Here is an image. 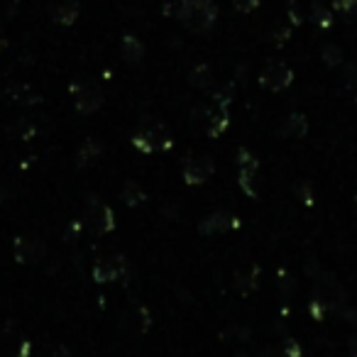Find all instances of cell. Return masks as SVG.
Here are the masks:
<instances>
[{"label":"cell","mask_w":357,"mask_h":357,"mask_svg":"<svg viewBox=\"0 0 357 357\" xmlns=\"http://www.w3.org/2000/svg\"><path fill=\"white\" fill-rule=\"evenodd\" d=\"M311 20L316 22V25H321V27H328L333 22V17H331V13L326 10L323 6H318V0H313V8H311Z\"/></svg>","instance_id":"obj_22"},{"label":"cell","mask_w":357,"mask_h":357,"mask_svg":"<svg viewBox=\"0 0 357 357\" xmlns=\"http://www.w3.org/2000/svg\"><path fill=\"white\" fill-rule=\"evenodd\" d=\"M125 331L130 335H142L149 331V311L144 306H135L132 311L125 316Z\"/></svg>","instance_id":"obj_10"},{"label":"cell","mask_w":357,"mask_h":357,"mask_svg":"<svg viewBox=\"0 0 357 357\" xmlns=\"http://www.w3.org/2000/svg\"><path fill=\"white\" fill-rule=\"evenodd\" d=\"M233 6H235V10H240V13H252L255 8L259 6V0H233Z\"/></svg>","instance_id":"obj_25"},{"label":"cell","mask_w":357,"mask_h":357,"mask_svg":"<svg viewBox=\"0 0 357 357\" xmlns=\"http://www.w3.org/2000/svg\"><path fill=\"white\" fill-rule=\"evenodd\" d=\"M218 8L213 0H186L178 10V20L184 22L191 32H208L215 25Z\"/></svg>","instance_id":"obj_1"},{"label":"cell","mask_w":357,"mask_h":357,"mask_svg":"<svg viewBox=\"0 0 357 357\" xmlns=\"http://www.w3.org/2000/svg\"><path fill=\"white\" fill-rule=\"evenodd\" d=\"M132 144L139 149V152H144V154H152V144H149V139H147V135H137V137L132 139Z\"/></svg>","instance_id":"obj_27"},{"label":"cell","mask_w":357,"mask_h":357,"mask_svg":"<svg viewBox=\"0 0 357 357\" xmlns=\"http://www.w3.org/2000/svg\"><path fill=\"white\" fill-rule=\"evenodd\" d=\"M100 154H103V144H100L98 139H86L84 147L79 149V157H76V162H79V167H86V164L96 162Z\"/></svg>","instance_id":"obj_18"},{"label":"cell","mask_w":357,"mask_h":357,"mask_svg":"<svg viewBox=\"0 0 357 357\" xmlns=\"http://www.w3.org/2000/svg\"><path fill=\"white\" fill-rule=\"evenodd\" d=\"M238 162H240V186H243L245 194L252 199L255 196V178H257V159H255L252 152H248V149H240Z\"/></svg>","instance_id":"obj_7"},{"label":"cell","mask_w":357,"mask_h":357,"mask_svg":"<svg viewBox=\"0 0 357 357\" xmlns=\"http://www.w3.org/2000/svg\"><path fill=\"white\" fill-rule=\"evenodd\" d=\"M335 8L345 15H352L357 10V0H335Z\"/></svg>","instance_id":"obj_26"},{"label":"cell","mask_w":357,"mask_h":357,"mask_svg":"<svg viewBox=\"0 0 357 357\" xmlns=\"http://www.w3.org/2000/svg\"><path fill=\"white\" fill-rule=\"evenodd\" d=\"M74 105L79 113L84 115H91L103 105V93H100L96 86L91 84H81V86H74Z\"/></svg>","instance_id":"obj_5"},{"label":"cell","mask_w":357,"mask_h":357,"mask_svg":"<svg viewBox=\"0 0 357 357\" xmlns=\"http://www.w3.org/2000/svg\"><path fill=\"white\" fill-rule=\"evenodd\" d=\"M125 274V259L123 257H105L100 262H96L93 267V279L98 284H108V282H115Z\"/></svg>","instance_id":"obj_6"},{"label":"cell","mask_w":357,"mask_h":357,"mask_svg":"<svg viewBox=\"0 0 357 357\" xmlns=\"http://www.w3.org/2000/svg\"><path fill=\"white\" fill-rule=\"evenodd\" d=\"M230 225H238L235 220H230V213H225V211H215V213H211L208 218L201 220L199 228H201V233H206V235H215V233H225Z\"/></svg>","instance_id":"obj_11"},{"label":"cell","mask_w":357,"mask_h":357,"mask_svg":"<svg viewBox=\"0 0 357 357\" xmlns=\"http://www.w3.org/2000/svg\"><path fill=\"white\" fill-rule=\"evenodd\" d=\"M225 128H228V108L225 105H215L213 110H208V135L211 137H218Z\"/></svg>","instance_id":"obj_14"},{"label":"cell","mask_w":357,"mask_h":357,"mask_svg":"<svg viewBox=\"0 0 357 357\" xmlns=\"http://www.w3.org/2000/svg\"><path fill=\"white\" fill-rule=\"evenodd\" d=\"M189 84H191V86H196V89H208V86L213 84V74H211V66L199 64L196 69H191Z\"/></svg>","instance_id":"obj_20"},{"label":"cell","mask_w":357,"mask_h":357,"mask_svg":"<svg viewBox=\"0 0 357 357\" xmlns=\"http://www.w3.org/2000/svg\"><path fill=\"white\" fill-rule=\"evenodd\" d=\"M316 294L318 303H323V308H340L345 301V291L342 287L331 277V274H316Z\"/></svg>","instance_id":"obj_3"},{"label":"cell","mask_w":357,"mask_h":357,"mask_svg":"<svg viewBox=\"0 0 357 357\" xmlns=\"http://www.w3.org/2000/svg\"><path fill=\"white\" fill-rule=\"evenodd\" d=\"M123 201H125V206H139L144 201V189L139 184H135V181H130V184H125V189H123Z\"/></svg>","instance_id":"obj_21"},{"label":"cell","mask_w":357,"mask_h":357,"mask_svg":"<svg viewBox=\"0 0 357 357\" xmlns=\"http://www.w3.org/2000/svg\"><path fill=\"white\" fill-rule=\"evenodd\" d=\"M123 54H125V61H130V64H139L142 56H144L142 42L132 35H125L123 37Z\"/></svg>","instance_id":"obj_17"},{"label":"cell","mask_w":357,"mask_h":357,"mask_svg":"<svg viewBox=\"0 0 357 357\" xmlns=\"http://www.w3.org/2000/svg\"><path fill=\"white\" fill-rule=\"evenodd\" d=\"M323 61H326L328 66H337L342 61V50L335 45H326L323 47Z\"/></svg>","instance_id":"obj_23"},{"label":"cell","mask_w":357,"mask_h":357,"mask_svg":"<svg viewBox=\"0 0 357 357\" xmlns=\"http://www.w3.org/2000/svg\"><path fill=\"white\" fill-rule=\"evenodd\" d=\"M296 196L303 201V204L311 206V204H313V189H311V184H308V181H303V184H298V186H296Z\"/></svg>","instance_id":"obj_24"},{"label":"cell","mask_w":357,"mask_h":357,"mask_svg":"<svg viewBox=\"0 0 357 357\" xmlns=\"http://www.w3.org/2000/svg\"><path fill=\"white\" fill-rule=\"evenodd\" d=\"M294 81V71L289 69L287 64H269L267 69L259 74V86L272 93H279V91L289 89Z\"/></svg>","instance_id":"obj_4"},{"label":"cell","mask_w":357,"mask_h":357,"mask_svg":"<svg viewBox=\"0 0 357 357\" xmlns=\"http://www.w3.org/2000/svg\"><path fill=\"white\" fill-rule=\"evenodd\" d=\"M45 255V245L32 235H22L15 240V259L22 264H32Z\"/></svg>","instance_id":"obj_9"},{"label":"cell","mask_w":357,"mask_h":357,"mask_svg":"<svg viewBox=\"0 0 357 357\" xmlns=\"http://www.w3.org/2000/svg\"><path fill=\"white\" fill-rule=\"evenodd\" d=\"M211 174H213V162H211V157H194V159H189V164L184 167V181L191 186L204 184V181L211 178Z\"/></svg>","instance_id":"obj_8"},{"label":"cell","mask_w":357,"mask_h":357,"mask_svg":"<svg viewBox=\"0 0 357 357\" xmlns=\"http://www.w3.org/2000/svg\"><path fill=\"white\" fill-rule=\"evenodd\" d=\"M284 137H306L308 132V120L303 113H291L282 125Z\"/></svg>","instance_id":"obj_13"},{"label":"cell","mask_w":357,"mask_h":357,"mask_svg":"<svg viewBox=\"0 0 357 357\" xmlns=\"http://www.w3.org/2000/svg\"><path fill=\"white\" fill-rule=\"evenodd\" d=\"M262 357H301V345L296 340H284L277 345H269Z\"/></svg>","instance_id":"obj_16"},{"label":"cell","mask_w":357,"mask_h":357,"mask_svg":"<svg viewBox=\"0 0 357 357\" xmlns=\"http://www.w3.org/2000/svg\"><path fill=\"white\" fill-rule=\"evenodd\" d=\"M52 17L59 25H71L79 17V3L76 0H59L54 6V10H52Z\"/></svg>","instance_id":"obj_12"},{"label":"cell","mask_w":357,"mask_h":357,"mask_svg":"<svg viewBox=\"0 0 357 357\" xmlns=\"http://www.w3.org/2000/svg\"><path fill=\"white\" fill-rule=\"evenodd\" d=\"M257 279H259V269L257 267H250V269H240L238 274H235V289L243 294H252L255 289H257Z\"/></svg>","instance_id":"obj_15"},{"label":"cell","mask_w":357,"mask_h":357,"mask_svg":"<svg viewBox=\"0 0 357 357\" xmlns=\"http://www.w3.org/2000/svg\"><path fill=\"white\" fill-rule=\"evenodd\" d=\"M144 135H147L149 144H152V152H159V149H169V147H172V135H169V130L162 128V125L147 130Z\"/></svg>","instance_id":"obj_19"},{"label":"cell","mask_w":357,"mask_h":357,"mask_svg":"<svg viewBox=\"0 0 357 357\" xmlns=\"http://www.w3.org/2000/svg\"><path fill=\"white\" fill-rule=\"evenodd\" d=\"M86 225H89L91 233L96 235H105L115 228V218L113 211L105 204H100L98 199H91L89 206H86Z\"/></svg>","instance_id":"obj_2"}]
</instances>
